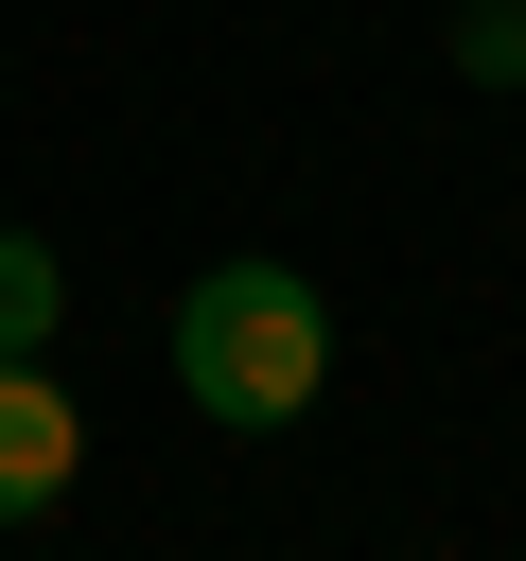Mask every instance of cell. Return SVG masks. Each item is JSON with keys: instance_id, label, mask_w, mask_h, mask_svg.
I'll return each mask as SVG.
<instances>
[{"instance_id": "obj_2", "label": "cell", "mask_w": 526, "mask_h": 561, "mask_svg": "<svg viewBox=\"0 0 526 561\" xmlns=\"http://www.w3.org/2000/svg\"><path fill=\"white\" fill-rule=\"evenodd\" d=\"M70 473H88V421H70V386H53V368H0V526L70 508Z\"/></svg>"}, {"instance_id": "obj_4", "label": "cell", "mask_w": 526, "mask_h": 561, "mask_svg": "<svg viewBox=\"0 0 526 561\" xmlns=\"http://www.w3.org/2000/svg\"><path fill=\"white\" fill-rule=\"evenodd\" d=\"M456 70H473V88H526V0H473V18H456Z\"/></svg>"}, {"instance_id": "obj_3", "label": "cell", "mask_w": 526, "mask_h": 561, "mask_svg": "<svg viewBox=\"0 0 526 561\" xmlns=\"http://www.w3.org/2000/svg\"><path fill=\"white\" fill-rule=\"evenodd\" d=\"M53 316H70V263H53L35 228H0V368H35V351H53Z\"/></svg>"}, {"instance_id": "obj_1", "label": "cell", "mask_w": 526, "mask_h": 561, "mask_svg": "<svg viewBox=\"0 0 526 561\" xmlns=\"http://www.w3.org/2000/svg\"><path fill=\"white\" fill-rule=\"evenodd\" d=\"M316 386H333V298L298 263H210L175 298V403L193 421L281 438V421H316Z\"/></svg>"}]
</instances>
